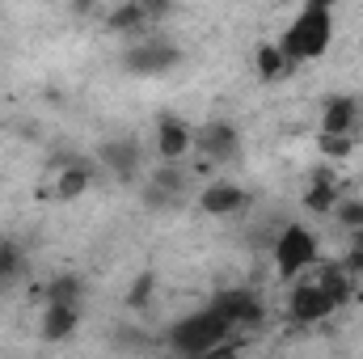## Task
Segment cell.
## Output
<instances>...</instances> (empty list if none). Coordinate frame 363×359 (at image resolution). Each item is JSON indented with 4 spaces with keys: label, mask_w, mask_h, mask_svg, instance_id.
Segmentation results:
<instances>
[{
    "label": "cell",
    "mask_w": 363,
    "mask_h": 359,
    "mask_svg": "<svg viewBox=\"0 0 363 359\" xmlns=\"http://www.w3.org/2000/svg\"><path fill=\"white\" fill-rule=\"evenodd\" d=\"M152 292H157V275H152V270H140L135 283H131V292H127V304H131V309H144V300H148Z\"/></svg>",
    "instance_id": "ffe728a7"
},
{
    "label": "cell",
    "mask_w": 363,
    "mask_h": 359,
    "mask_svg": "<svg viewBox=\"0 0 363 359\" xmlns=\"http://www.w3.org/2000/svg\"><path fill=\"white\" fill-rule=\"evenodd\" d=\"M313 263H317V237L304 224H287L279 233V241H274V267H279V275L296 279V275H304Z\"/></svg>",
    "instance_id": "3957f363"
},
{
    "label": "cell",
    "mask_w": 363,
    "mask_h": 359,
    "mask_svg": "<svg viewBox=\"0 0 363 359\" xmlns=\"http://www.w3.org/2000/svg\"><path fill=\"white\" fill-rule=\"evenodd\" d=\"M334 216H338V224H342L347 233H359L363 228V203L359 199H342V203L334 207Z\"/></svg>",
    "instance_id": "44dd1931"
},
{
    "label": "cell",
    "mask_w": 363,
    "mask_h": 359,
    "mask_svg": "<svg viewBox=\"0 0 363 359\" xmlns=\"http://www.w3.org/2000/svg\"><path fill=\"white\" fill-rule=\"evenodd\" d=\"M228 338H237V330L207 304V309H199V313H190V317H182L178 326L169 330V347H174V355L182 359H203L207 351H216L220 343H228Z\"/></svg>",
    "instance_id": "7a4b0ae2"
},
{
    "label": "cell",
    "mask_w": 363,
    "mask_h": 359,
    "mask_svg": "<svg viewBox=\"0 0 363 359\" xmlns=\"http://www.w3.org/2000/svg\"><path fill=\"white\" fill-rule=\"evenodd\" d=\"M55 174H60V182H55V190H51V194H55V199H64V203H68V199H77V194H85V190H89V170H85V165H68V170H55Z\"/></svg>",
    "instance_id": "e0dca14e"
},
{
    "label": "cell",
    "mask_w": 363,
    "mask_h": 359,
    "mask_svg": "<svg viewBox=\"0 0 363 359\" xmlns=\"http://www.w3.org/2000/svg\"><path fill=\"white\" fill-rule=\"evenodd\" d=\"M334 309H338V304H334V296L317 283V275L304 279V283H296V292H291V300H287V317L300 321V326H317V321H325Z\"/></svg>",
    "instance_id": "277c9868"
},
{
    "label": "cell",
    "mask_w": 363,
    "mask_h": 359,
    "mask_svg": "<svg viewBox=\"0 0 363 359\" xmlns=\"http://www.w3.org/2000/svg\"><path fill=\"white\" fill-rule=\"evenodd\" d=\"M190 148H194V131H190L182 118H161V127H157V153H161V165H178Z\"/></svg>",
    "instance_id": "ba28073f"
},
{
    "label": "cell",
    "mask_w": 363,
    "mask_h": 359,
    "mask_svg": "<svg viewBox=\"0 0 363 359\" xmlns=\"http://www.w3.org/2000/svg\"><path fill=\"white\" fill-rule=\"evenodd\" d=\"M77 326H81V304H47L38 330L47 343H64V338H72Z\"/></svg>",
    "instance_id": "8fae6325"
},
{
    "label": "cell",
    "mask_w": 363,
    "mask_h": 359,
    "mask_svg": "<svg viewBox=\"0 0 363 359\" xmlns=\"http://www.w3.org/2000/svg\"><path fill=\"white\" fill-rule=\"evenodd\" d=\"M245 203H250V194H245L237 182H224V178L211 182V186L199 194V207H203L207 216H237Z\"/></svg>",
    "instance_id": "30bf717a"
},
{
    "label": "cell",
    "mask_w": 363,
    "mask_h": 359,
    "mask_svg": "<svg viewBox=\"0 0 363 359\" xmlns=\"http://www.w3.org/2000/svg\"><path fill=\"white\" fill-rule=\"evenodd\" d=\"M274 43H279V51H283L287 68L321 60V55L330 51V43H334V9H330V4H317V0L304 4V9L287 21V30H283Z\"/></svg>",
    "instance_id": "6da1fadb"
},
{
    "label": "cell",
    "mask_w": 363,
    "mask_h": 359,
    "mask_svg": "<svg viewBox=\"0 0 363 359\" xmlns=\"http://www.w3.org/2000/svg\"><path fill=\"white\" fill-rule=\"evenodd\" d=\"M211 309H216V313H220L233 330L262 321V300H258L250 287H228V292H220V296L211 300Z\"/></svg>",
    "instance_id": "8992f818"
},
{
    "label": "cell",
    "mask_w": 363,
    "mask_h": 359,
    "mask_svg": "<svg viewBox=\"0 0 363 359\" xmlns=\"http://www.w3.org/2000/svg\"><path fill=\"white\" fill-rule=\"evenodd\" d=\"M182 190H186V174H182L178 165H157L148 174V199H152V207H169L174 199H182Z\"/></svg>",
    "instance_id": "4fadbf2b"
},
{
    "label": "cell",
    "mask_w": 363,
    "mask_h": 359,
    "mask_svg": "<svg viewBox=\"0 0 363 359\" xmlns=\"http://www.w3.org/2000/svg\"><path fill=\"white\" fill-rule=\"evenodd\" d=\"M21 275H26V250L13 237H0V292L21 283Z\"/></svg>",
    "instance_id": "9a60e30c"
},
{
    "label": "cell",
    "mask_w": 363,
    "mask_h": 359,
    "mask_svg": "<svg viewBox=\"0 0 363 359\" xmlns=\"http://www.w3.org/2000/svg\"><path fill=\"white\" fill-rule=\"evenodd\" d=\"M81 300H85L81 275H55L47 283V304H81Z\"/></svg>",
    "instance_id": "2e32d148"
},
{
    "label": "cell",
    "mask_w": 363,
    "mask_h": 359,
    "mask_svg": "<svg viewBox=\"0 0 363 359\" xmlns=\"http://www.w3.org/2000/svg\"><path fill=\"white\" fill-rule=\"evenodd\" d=\"M355 118H359V106L351 97H330L321 110V140H351Z\"/></svg>",
    "instance_id": "9c48e42d"
},
{
    "label": "cell",
    "mask_w": 363,
    "mask_h": 359,
    "mask_svg": "<svg viewBox=\"0 0 363 359\" xmlns=\"http://www.w3.org/2000/svg\"><path fill=\"white\" fill-rule=\"evenodd\" d=\"M342 203V186H338V178L330 174V170H313V182H308V190H304V207L308 211H334Z\"/></svg>",
    "instance_id": "7c38bea8"
},
{
    "label": "cell",
    "mask_w": 363,
    "mask_h": 359,
    "mask_svg": "<svg viewBox=\"0 0 363 359\" xmlns=\"http://www.w3.org/2000/svg\"><path fill=\"white\" fill-rule=\"evenodd\" d=\"M194 144L203 148L207 161L228 165V161L237 157V148H241V136H237V127H228V123H211V127H203V136H194Z\"/></svg>",
    "instance_id": "52a82bcc"
},
{
    "label": "cell",
    "mask_w": 363,
    "mask_h": 359,
    "mask_svg": "<svg viewBox=\"0 0 363 359\" xmlns=\"http://www.w3.org/2000/svg\"><path fill=\"white\" fill-rule=\"evenodd\" d=\"M321 148H325L330 157H347V153H351V140H321Z\"/></svg>",
    "instance_id": "603a6c76"
},
{
    "label": "cell",
    "mask_w": 363,
    "mask_h": 359,
    "mask_svg": "<svg viewBox=\"0 0 363 359\" xmlns=\"http://www.w3.org/2000/svg\"><path fill=\"white\" fill-rule=\"evenodd\" d=\"M203 359H241V338H228V343H220L216 351H207Z\"/></svg>",
    "instance_id": "7402d4cb"
},
{
    "label": "cell",
    "mask_w": 363,
    "mask_h": 359,
    "mask_svg": "<svg viewBox=\"0 0 363 359\" xmlns=\"http://www.w3.org/2000/svg\"><path fill=\"white\" fill-rule=\"evenodd\" d=\"M123 64H127L135 77H157V72H165V68L178 64V47H174L169 38L148 34V38H140V43L123 55Z\"/></svg>",
    "instance_id": "5b68a950"
},
{
    "label": "cell",
    "mask_w": 363,
    "mask_h": 359,
    "mask_svg": "<svg viewBox=\"0 0 363 359\" xmlns=\"http://www.w3.org/2000/svg\"><path fill=\"white\" fill-rule=\"evenodd\" d=\"M140 157H144L140 140H110V144L101 148V165H106V170H114L118 178H135Z\"/></svg>",
    "instance_id": "5bb4252c"
},
{
    "label": "cell",
    "mask_w": 363,
    "mask_h": 359,
    "mask_svg": "<svg viewBox=\"0 0 363 359\" xmlns=\"http://www.w3.org/2000/svg\"><path fill=\"white\" fill-rule=\"evenodd\" d=\"M283 72H287V60H283L279 43H262V47H258V77H262V81H279Z\"/></svg>",
    "instance_id": "d6986e66"
},
{
    "label": "cell",
    "mask_w": 363,
    "mask_h": 359,
    "mask_svg": "<svg viewBox=\"0 0 363 359\" xmlns=\"http://www.w3.org/2000/svg\"><path fill=\"white\" fill-rule=\"evenodd\" d=\"M140 26H148V4H118L110 13V30H118V34H131Z\"/></svg>",
    "instance_id": "ac0fdd59"
}]
</instances>
